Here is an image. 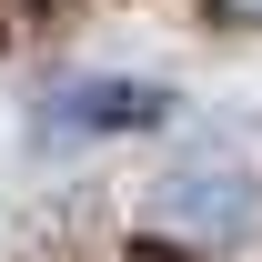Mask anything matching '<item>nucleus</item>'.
<instances>
[{
  "mask_svg": "<svg viewBox=\"0 0 262 262\" xmlns=\"http://www.w3.org/2000/svg\"><path fill=\"white\" fill-rule=\"evenodd\" d=\"M252 212H262V182L232 151H202V162H182V171L151 182V232L182 242V252H232L252 232Z\"/></svg>",
  "mask_w": 262,
  "mask_h": 262,
  "instance_id": "obj_1",
  "label": "nucleus"
},
{
  "mask_svg": "<svg viewBox=\"0 0 262 262\" xmlns=\"http://www.w3.org/2000/svg\"><path fill=\"white\" fill-rule=\"evenodd\" d=\"M61 121H162V91H61Z\"/></svg>",
  "mask_w": 262,
  "mask_h": 262,
  "instance_id": "obj_2",
  "label": "nucleus"
},
{
  "mask_svg": "<svg viewBox=\"0 0 262 262\" xmlns=\"http://www.w3.org/2000/svg\"><path fill=\"white\" fill-rule=\"evenodd\" d=\"M222 10H232V20H262V0H222Z\"/></svg>",
  "mask_w": 262,
  "mask_h": 262,
  "instance_id": "obj_3",
  "label": "nucleus"
}]
</instances>
